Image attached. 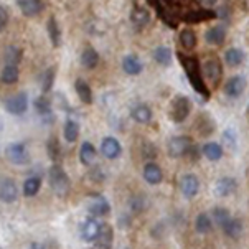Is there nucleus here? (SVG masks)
<instances>
[{
	"label": "nucleus",
	"instance_id": "nucleus-1",
	"mask_svg": "<svg viewBox=\"0 0 249 249\" xmlns=\"http://www.w3.org/2000/svg\"><path fill=\"white\" fill-rule=\"evenodd\" d=\"M177 58H178L181 68H183L185 74H187V79H188V83L192 84V88L205 101H208L210 96H212V92H210V88L206 86V83H205L200 60H198L196 56H192V54H185V53H177Z\"/></svg>",
	"mask_w": 249,
	"mask_h": 249
},
{
	"label": "nucleus",
	"instance_id": "nucleus-2",
	"mask_svg": "<svg viewBox=\"0 0 249 249\" xmlns=\"http://www.w3.org/2000/svg\"><path fill=\"white\" fill-rule=\"evenodd\" d=\"M48 181H50V187L54 193H56L60 198H65L70 195L71 192V180L68 174L65 172L60 163H53L48 170Z\"/></svg>",
	"mask_w": 249,
	"mask_h": 249
},
{
	"label": "nucleus",
	"instance_id": "nucleus-3",
	"mask_svg": "<svg viewBox=\"0 0 249 249\" xmlns=\"http://www.w3.org/2000/svg\"><path fill=\"white\" fill-rule=\"evenodd\" d=\"M201 71H203V78L212 83L213 89L219 86L221 78H223V63L218 56L208 58V60L205 61V65L201 66Z\"/></svg>",
	"mask_w": 249,
	"mask_h": 249
},
{
	"label": "nucleus",
	"instance_id": "nucleus-4",
	"mask_svg": "<svg viewBox=\"0 0 249 249\" xmlns=\"http://www.w3.org/2000/svg\"><path fill=\"white\" fill-rule=\"evenodd\" d=\"M5 159L14 165H27L30 163V152L23 142H14L5 147Z\"/></svg>",
	"mask_w": 249,
	"mask_h": 249
},
{
	"label": "nucleus",
	"instance_id": "nucleus-5",
	"mask_svg": "<svg viewBox=\"0 0 249 249\" xmlns=\"http://www.w3.org/2000/svg\"><path fill=\"white\" fill-rule=\"evenodd\" d=\"M192 147H193V139L190 136H177V137H172L170 141L167 142L168 155L174 159L185 157Z\"/></svg>",
	"mask_w": 249,
	"mask_h": 249
},
{
	"label": "nucleus",
	"instance_id": "nucleus-6",
	"mask_svg": "<svg viewBox=\"0 0 249 249\" xmlns=\"http://www.w3.org/2000/svg\"><path fill=\"white\" fill-rule=\"evenodd\" d=\"M7 112L12 114V116H23L28 109V94L25 91H18L15 94L8 96L3 103Z\"/></svg>",
	"mask_w": 249,
	"mask_h": 249
},
{
	"label": "nucleus",
	"instance_id": "nucleus-7",
	"mask_svg": "<svg viewBox=\"0 0 249 249\" xmlns=\"http://www.w3.org/2000/svg\"><path fill=\"white\" fill-rule=\"evenodd\" d=\"M192 112V101L187 96H177V98L172 101V107H170V117L172 121L180 124L183 122Z\"/></svg>",
	"mask_w": 249,
	"mask_h": 249
},
{
	"label": "nucleus",
	"instance_id": "nucleus-8",
	"mask_svg": "<svg viewBox=\"0 0 249 249\" xmlns=\"http://www.w3.org/2000/svg\"><path fill=\"white\" fill-rule=\"evenodd\" d=\"M145 2L154 8L157 17L167 25L168 28H172V30H177V28H178V17H177L168 7L163 5L162 0H145Z\"/></svg>",
	"mask_w": 249,
	"mask_h": 249
},
{
	"label": "nucleus",
	"instance_id": "nucleus-9",
	"mask_svg": "<svg viewBox=\"0 0 249 249\" xmlns=\"http://www.w3.org/2000/svg\"><path fill=\"white\" fill-rule=\"evenodd\" d=\"M88 212L91 213L92 218L107 216L111 213V205L103 195H92L89 196V203H88Z\"/></svg>",
	"mask_w": 249,
	"mask_h": 249
},
{
	"label": "nucleus",
	"instance_id": "nucleus-10",
	"mask_svg": "<svg viewBox=\"0 0 249 249\" xmlns=\"http://www.w3.org/2000/svg\"><path fill=\"white\" fill-rule=\"evenodd\" d=\"M218 17V12L212 10V8H192V10L185 12L181 20L187 23H200L206 22V20H213Z\"/></svg>",
	"mask_w": 249,
	"mask_h": 249
},
{
	"label": "nucleus",
	"instance_id": "nucleus-11",
	"mask_svg": "<svg viewBox=\"0 0 249 249\" xmlns=\"http://www.w3.org/2000/svg\"><path fill=\"white\" fill-rule=\"evenodd\" d=\"M18 198V188L14 178L3 177L0 178V201L2 203H14Z\"/></svg>",
	"mask_w": 249,
	"mask_h": 249
},
{
	"label": "nucleus",
	"instance_id": "nucleus-12",
	"mask_svg": "<svg viewBox=\"0 0 249 249\" xmlns=\"http://www.w3.org/2000/svg\"><path fill=\"white\" fill-rule=\"evenodd\" d=\"M114 243V230L111 225L103 223L99 226L98 238L94 239V249H112Z\"/></svg>",
	"mask_w": 249,
	"mask_h": 249
},
{
	"label": "nucleus",
	"instance_id": "nucleus-13",
	"mask_svg": "<svg viewBox=\"0 0 249 249\" xmlns=\"http://www.w3.org/2000/svg\"><path fill=\"white\" fill-rule=\"evenodd\" d=\"M17 7L20 8V12L27 17V18H35L36 15H40L45 8L43 0H15Z\"/></svg>",
	"mask_w": 249,
	"mask_h": 249
},
{
	"label": "nucleus",
	"instance_id": "nucleus-14",
	"mask_svg": "<svg viewBox=\"0 0 249 249\" xmlns=\"http://www.w3.org/2000/svg\"><path fill=\"white\" fill-rule=\"evenodd\" d=\"M248 81L244 76H233L225 84V94L228 98H239L244 91H246Z\"/></svg>",
	"mask_w": 249,
	"mask_h": 249
},
{
	"label": "nucleus",
	"instance_id": "nucleus-15",
	"mask_svg": "<svg viewBox=\"0 0 249 249\" xmlns=\"http://www.w3.org/2000/svg\"><path fill=\"white\" fill-rule=\"evenodd\" d=\"M101 154L109 160L117 159L122 154V145L116 137H104L101 142Z\"/></svg>",
	"mask_w": 249,
	"mask_h": 249
},
{
	"label": "nucleus",
	"instance_id": "nucleus-16",
	"mask_svg": "<svg viewBox=\"0 0 249 249\" xmlns=\"http://www.w3.org/2000/svg\"><path fill=\"white\" fill-rule=\"evenodd\" d=\"M46 32H48L50 43H52L53 48H60L61 40H63V32H61V27L54 15L50 17L48 22H46Z\"/></svg>",
	"mask_w": 249,
	"mask_h": 249
},
{
	"label": "nucleus",
	"instance_id": "nucleus-17",
	"mask_svg": "<svg viewBox=\"0 0 249 249\" xmlns=\"http://www.w3.org/2000/svg\"><path fill=\"white\" fill-rule=\"evenodd\" d=\"M180 190L187 198H193L200 190V180L193 174H187L180 178Z\"/></svg>",
	"mask_w": 249,
	"mask_h": 249
},
{
	"label": "nucleus",
	"instance_id": "nucleus-18",
	"mask_svg": "<svg viewBox=\"0 0 249 249\" xmlns=\"http://www.w3.org/2000/svg\"><path fill=\"white\" fill-rule=\"evenodd\" d=\"M205 40L208 45L213 46H221L226 40V28L223 25H214V27L208 28L205 32Z\"/></svg>",
	"mask_w": 249,
	"mask_h": 249
},
{
	"label": "nucleus",
	"instance_id": "nucleus-19",
	"mask_svg": "<svg viewBox=\"0 0 249 249\" xmlns=\"http://www.w3.org/2000/svg\"><path fill=\"white\" fill-rule=\"evenodd\" d=\"M143 180L149 185H159L163 180V172L155 162H147L143 165Z\"/></svg>",
	"mask_w": 249,
	"mask_h": 249
},
{
	"label": "nucleus",
	"instance_id": "nucleus-20",
	"mask_svg": "<svg viewBox=\"0 0 249 249\" xmlns=\"http://www.w3.org/2000/svg\"><path fill=\"white\" fill-rule=\"evenodd\" d=\"M122 70L129 76H137L143 71V63L141 61V58L137 54H127L122 60Z\"/></svg>",
	"mask_w": 249,
	"mask_h": 249
},
{
	"label": "nucleus",
	"instance_id": "nucleus-21",
	"mask_svg": "<svg viewBox=\"0 0 249 249\" xmlns=\"http://www.w3.org/2000/svg\"><path fill=\"white\" fill-rule=\"evenodd\" d=\"M79 61H81V65L86 70H94V68H98L99 61H101V56H99V53H98V50H96V48H92V46H86V48L81 52Z\"/></svg>",
	"mask_w": 249,
	"mask_h": 249
},
{
	"label": "nucleus",
	"instance_id": "nucleus-22",
	"mask_svg": "<svg viewBox=\"0 0 249 249\" xmlns=\"http://www.w3.org/2000/svg\"><path fill=\"white\" fill-rule=\"evenodd\" d=\"M74 91H76V94H78V98L83 104H88V106L92 104L94 96H92V89H91V86L88 81H84L83 78H78L74 81Z\"/></svg>",
	"mask_w": 249,
	"mask_h": 249
},
{
	"label": "nucleus",
	"instance_id": "nucleus-23",
	"mask_svg": "<svg viewBox=\"0 0 249 249\" xmlns=\"http://www.w3.org/2000/svg\"><path fill=\"white\" fill-rule=\"evenodd\" d=\"M20 79V68L17 65H7L2 68V73H0V83L5 84V86H14V84L18 83Z\"/></svg>",
	"mask_w": 249,
	"mask_h": 249
},
{
	"label": "nucleus",
	"instance_id": "nucleus-24",
	"mask_svg": "<svg viewBox=\"0 0 249 249\" xmlns=\"http://www.w3.org/2000/svg\"><path fill=\"white\" fill-rule=\"evenodd\" d=\"M130 22H132V25L136 28L145 27V25L150 22V12L147 10L145 7L136 5L130 10Z\"/></svg>",
	"mask_w": 249,
	"mask_h": 249
},
{
	"label": "nucleus",
	"instance_id": "nucleus-25",
	"mask_svg": "<svg viewBox=\"0 0 249 249\" xmlns=\"http://www.w3.org/2000/svg\"><path fill=\"white\" fill-rule=\"evenodd\" d=\"M99 226H101V223L96 221V218H88L81 228V234H83L84 241L94 243V239L98 238V233H99Z\"/></svg>",
	"mask_w": 249,
	"mask_h": 249
},
{
	"label": "nucleus",
	"instance_id": "nucleus-26",
	"mask_svg": "<svg viewBox=\"0 0 249 249\" xmlns=\"http://www.w3.org/2000/svg\"><path fill=\"white\" fill-rule=\"evenodd\" d=\"M33 106H35V111L40 114L41 117H52L53 103H52V99H50L48 94H43V92H41V94L35 99Z\"/></svg>",
	"mask_w": 249,
	"mask_h": 249
},
{
	"label": "nucleus",
	"instance_id": "nucleus-27",
	"mask_svg": "<svg viewBox=\"0 0 249 249\" xmlns=\"http://www.w3.org/2000/svg\"><path fill=\"white\" fill-rule=\"evenodd\" d=\"M130 116L137 124H149L152 121V109L147 104H136L130 111Z\"/></svg>",
	"mask_w": 249,
	"mask_h": 249
},
{
	"label": "nucleus",
	"instance_id": "nucleus-28",
	"mask_svg": "<svg viewBox=\"0 0 249 249\" xmlns=\"http://www.w3.org/2000/svg\"><path fill=\"white\" fill-rule=\"evenodd\" d=\"M238 188V183H236L234 178L231 177H223L216 181V195L218 196H230L233 195Z\"/></svg>",
	"mask_w": 249,
	"mask_h": 249
},
{
	"label": "nucleus",
	"instance_id": "nucleus-29",
	"mask_svg": "<svg viewBox=\"0 0 249 249\" xmlns=\"http://www.w3.org/2000/svg\"><path fill=\"white\" fill-rule=\"evenodd\" d=\"M46 154H48V159L52 160L53 163H60L63 150H61V143L58 141L56 136H50L48 142H46Z\"/></svg>",
	"mask_w": 249,
	"mask_h": 249
},
{
	"label": "nucleus",
	"instance_id": "nucleus-30",
	"mask_svg": "<svg viewBox=\"0 0 249 249\" xmlns=\"http://www.w3.org/2000/svg\"><path fill=\"white\" fill-rule=\"evenodd\" d=\"M96 149L94 145H92L91 142H83L81 143V149H79V160H81V163L84 167H92V163H94L96 160Z\"/></svg>",
	"mask_w": 249,
	"mask_h": 249
},
{
	"label": "nucleus",
	"instance_id": "nucleus-31",
	"mask_svg": "<svg viewBox=\"0 0 249 249\" xmlns=\"http://www.w3.org/2000/svg\"><path fill=\"white\" fill-rule=\"evenodd\" d=\"M152 56H154L155 63H159L160 66H170L172 65V58H174V53H172V50L168 48V46H157V48H154V52H152Z\"/></svg>",
	"mask_w": 249,
	"mask_h": 249
},
{
	"label": "nucleus",
	"instance_id": "nucleus-32",
	"mask_svg": "<svg viewBox=\"0 0 249 249\" xmlns=\"http://www.w3.org/2000/svg\"><path fill=\"white\" fill-rule=\"evenodd\" d=\"M79 124L73 119H66L65 125H63V137L68 143H74L79 139Z\"/></svg>",
	"mask_w": 249,
	"mask_h": 249
},
{
	"label": "nucleus",
	"instance_id": "nucleus-33",
	"mask_svg": "<svg viewBox=\"0 0 249 249\" xmlns=\"http://www.w3.org/2000/svg\"><path fill=\"white\" fill-rule=\"evenodd\" d=\"M162 2H163V5L170 8L175 15H178L180 12L185 14V12L192 10V5L196 3L198 0H162Z\"/></svg>",
	"mask_w": 249,
	"mask_h": 249
},
{
	"label": "nucleus",
	"instance_id": "nucleus-34",
	"mask_svg": "<svg viewBox=\"0 0 249 249\" xmlns=\"http://www.w3.org/2000/svg\"><path fill=\"white\" fill-rule=\"evenodd\" d=\"M23 60V50L20 46H15V45H10L5 48V53H3V61L7 65H17L20 66V63Z\"/></svg>",
	"mask_w": 249,
	"mask_h": 249
},
{
	"label": "nucleus",
	"instance_id": "nucleus-35",
	"mask_svg": "<svg viewBox=\"0 0 249 249\" xmlns=\"http://www.w3.org/2000/svg\"><path fill=\"white\" fill-rule=\"evenodd\" d=\"M244 60H246V54L241 48H230L226 50L225 53V61L228 66H231V68H236V66H241Z\"/></svg>",
	"mask_w": 249,
	"mask_h": 249
},
{
	"label": "nucleus",
	"instance_id": "nucleus-36",
	"mask_svg": "<svg viewBox=\"0 0 249 249\" xmlns=\"http://www.w3.org/2000/svg\"><path fill=\"white\" fill-rule=\"evenodd\" d=\"M178 40H180L181 48H185L187 52H192V50H195V46L198 43L196 33L193 32L192 28H185V30H181Z\"/></svg>",
	"mask_w": 249,
	"mask_h": 249
},
{
	"label": "nucleus",
	"instance_id": "nucleus-37",
	"mask_svg": "<svg viewBox=\"0 0 249 249\" xmlns=\"http://www.w3.org/2000/svg\"><path fill=\"white\" fill-rule=\"evenodd\" d=\"M40 188H41V178L36 175H33L23 181V195L28 198L35 196L36 193L40 192Z\"/></svg>",
	"mask_w": 249,
	"mask_h": 249
},
{
	"label": "nucleus",
	"instance_id": "nucleus-38",
	"mask_svg": "<svg viewBox=\"0 0 249 249\" xmlns=\"http://www.w3.org/2000/svg\"><path fill=\"white\" fill-rule=\"evenodd\" d=\"M203 155L212 162H218L223 157V147L216 142H208L203 145Z\"/></svg>",
	"mask_w": 249,
	"mask_h": 249
},
{
	"label": "nucleus",
	"instance_id": "nucleus-39",
	"mask_svg": "<svg viewBox=\"0 0 249 249\" xmlns=\"http://www.w3.org/2000/svg\"><path fill=\"white\" fill-rule=\"evenodd\" d=\"M54 76H56V68H54V66H50L43 73V76H41V92H43V94H48V92L53 89Z\"/></svg>",
	"mask_w": 249,
	"mask_h": 249
},
{
	"label": "nucleus",
	"instance_id": "nucleus-40",
	"mask_svg": "<svg viewBox=\"0 0 249 249\" xmlns=\"http://www.w3.org/2000/svg\"><path fill=\"white\" fill-rule=\"evenodd\" d=\"M223 231H225V233L230 236V238L238 239L239 236L243 234V225H241V221H239V219L231 218L230 221H228L226 225L223 226Z\"/></svg>",
	"mask_w": 249,
	"mask_h": 249
},
{
	"label": "nucleus",
	"instance_id": "nucleus-41",
	"mask_svg": "<svg viewBox=\"0 0 249 249\" xmlns=\"http://www.w3.org/2000/svg\"><path fill=\"white\" fill-rule=\"evenodd\" d=\"M213 228V223H212V218L208 216L206 213H200L195 219V230L198 231L200 234H206L210 233Z\"/></svg>",
	"mask_w": 249,
	"mask_h": 249
},
{
	"label": "nucleus",
	"instance_id": "nucleus-42",
	"mask_svg": "<svg viewBox=\"0 0 249 249\" xmlns=\"http://www.w3.org/2000/svg\"><path fill=\"white\" fill-rule=\"evenodd\" d=\"M196 127L200 130L201 136H210V134H213L214 130V124L212 122V119L206 116H201L200 119L196 121Z\"/></svg>",
	"mask_w": 249,
	"mask_h": 249
},
{
	"label": "nucleus",
	"instance_id": "nucleus-43",
	"mask_svg": "<svg viewBox=\"0 0 249 249\" xmlns=\"http://www.w3.org/2000/svg\"><path fill=\"white\" fill-rule=\"evenodd\" d=\"M213 219H214L216 225H219L223 228L231 219V214L226 208H214L213 210Z\"/></svg>",
	"mask_w": 249,
	"mask_h": 249
},
{
	"label": "nucleus",
	"instance_id": "nucleus-44",
	"mask_svg": "<svg viewBox=\"0 0 249 249\" xmlns=\"http://www.w3.org/2000/svg\"><path fill=\"white\" fill-rule=\"evenodd\" d=\"M145 205H147V196H142V195L141 196H132L129 201V206L134 213H142L143 208H145Z\"/></svg>",
	"mask_w": 249,
	"mask_h": 249
},
{
	"label": "nucleus",
	"instance_id": "nucleus-45",
	"mask_svg": "<svg viewBox=\"0 0 249 249\" xmlns=\"http://www.w3.org/2000/svg\"><path fill=\"white\" fill-rule=\"evenodd\" d=\"M141 152H142V157L147 159V160H154L155 157H157V149H155V145L150 142H143Z\"/></svg>",
	"mask_w": 249,
	"mask_h": 249
},
{
	"label": "nucleus",
	"instance_id": "nucleus-46",
	"mask_svg": "<svg viewBox=\"0 0 249 249\" xmlns=\"http://www.w3.org/2000/svg\"><path fill=\"white\" fill-rule=\"evenodd\" d=\"M8 22H10V14L3 5H0V32H3L8 27Z\"/></svg>",
	"mask_w": 249,
	"mask_h": 249
},
{
	"label": "nucleus",
	"instance_id": "nucleus-47",
	"mask_svg": "<svg viewBox=\"0 0 249 249\" xmlns=\"http://www.w3.org/2000/svg\"><path fill=\"white\" fill-rule=\"evenodd\" d=\"M200 3H203L205 7H213V5H216L218 3V0H198Z\"/></svg>",
	"mask_w": 249,
	"mask_h": 249
},
{
	"label": "nucleus",
	"instance_id": "nucleus-48",
	"mask_svg": "<svg viewBox=\"0 0 249 249\" xmlns=\"http://www.w3.org/2000/svg\"><path fill=\"white\" fill-rule=\"evenodd\" d=\"M32 249H45V248H43V246H40V244H33Z\"/></svg>",
	"mask_w": 249,
	"mask_h": 249
},
{
	"label": "nucleus",
	"instance_id": "nucleus-49",
	"mask_svg": "<svg viewBox=\"0 0 249 249\" xmlns=\"http://www.w3.org/2000/svg\"><path fill=\"white\" fill-rule=\"evenodd\" d=\"M248 116H249V107H248Z\"/></svg>",
	"mask_w": 249,
	"mask_h": 249
},
{
	"label": "nucleus",
	"instance_id": "nucleus-50",
	"mask_svg": "<svg viewBox=\"0 0 249 249\" xmlns=\"http://www.w3.org/2000/svg\"><path fill=\"white\" fill-rule=\"evenodd\" d=\"M125 249H127V248H125Z\"/></svg>",
	"mask_w": 249,
	"mask_h": 249
}]
</instances>
